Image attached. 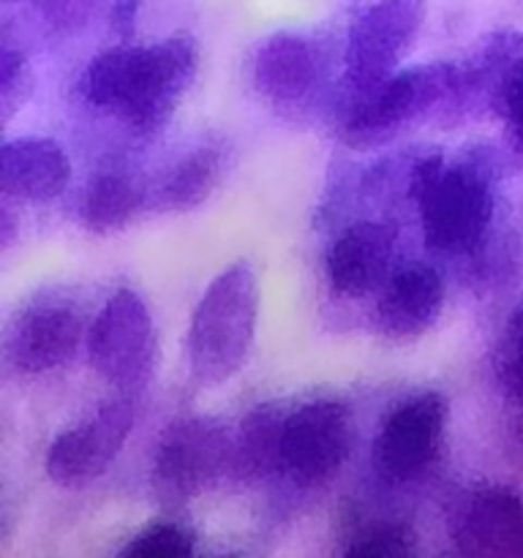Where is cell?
Instances as JSON below:
<instances>
[{"label": "cell", "mask_w": 523, "mask_h": 558, "mask_svg": "<svg viewBox=\"0 0 523 558\" xmlns=\"http://www.w3.org/2000/svg\"><path fill=\"white\" fill-rule=\"evenodd\" d=\"M44 25L58 36H74L93 22V16L112 5V0H33Z\"/></svg>", "instance_id": "603a6c76"}, {"label": "cell", "mask_w": 523, "mask_h": 558, "mask_svg": "<svg viewBox=\"0 0 523 558\" xmlns=\"http://www.w3.org/2000/svg\"><path fill=\"white\" fill-rule=\"evenodd\" d=\"M199 550L196 534L178 521H156L125 539L118 556H163V558H191Z\"/></svg>", "instance_id": "7402d4cb"}, {"label": "cell", "mask_w": 523, "mask_h": 558, "mask_svg": "<svg viewBox=\"0 0 523 558\" xmlns=\"http://www.w3.org/2000/svg\"><path fill=\"white\" fill-rule=\"evenodd\" d=\"M87 341L85 319L71 300L41 294L31 300L5 332V360L22 376L63 368Z\"/></svg>", "instance_id": "8fae6325"}, {"label": "cell", "mask_w": 523, "mask_h": 558, "mask_svg": "<svg viewBox=\"0 0 523 558\" xmlns=\"http://www.w3.org/2000/svg\"><path fill=\"white\" fill-rule=\"evenodd\" d=\"M445 278L436 267L406 265L387 278L374 308V327L385 341L409 343L423 338L445 311Z\"/></svg>", "instance_id": "9a60e30c"}, {"label": "cell", "mask_w": 523, "mask_h": 558, "mask_svg": "<svg viewBox=\"0 0 523 558\" xmlns=\"http://www.w3.org/2000/svg\"><path fill=\"white\" fill-rule=\"evenodd\" d=\"M234 477V436L221 420L188 414L158 436L150 461L153 490L167 505H185Z\"/></svg>", "instance_id": "5b68a950"}, {"label": "cell", "mask_w": 523, "mask_h": 558, "mask_svg": "<svg viewBox=\"0 0 523 558\" xmlns=\"http://www.w3.org/2000/svg\"><path fill=\"white\" fill-rule=\"evenodd\" d=\"M412 196L430 254L472 256L483 248L496 218V185L483 161L425 158L414 167Z\"/></svg>", "instance_id": "3957f363"}, {"label": "cell", "mask_w": 523, "mask_h": 558, "mask_svg": "<svg viewBox=\"0 0 523 558\" xmlns=\"http://www.w3.org/2000/svg\"><path fill=\"white\" fill-rule=\"evenodd\" d=\"M417 532L403 521H365L346 534L343 554L349 556H412Z\"/></svg>", "instance_id": "44dd1931"}, {"label": "cell", "mask_w": 523, "mask_h": 558, "mask_svg": "<svg viewBox=\"0 0 523 558\" xmlns=\"http://www.w3.org/2000/svg\"><path fill=\"white\" fill-rule=\"evenodd\" d=\"M425 16V0H374L354 16L343 49V76L352 98L374 90L396 74L423 33Z\"/></svg>", "instance_id": "9c48e42d"}, {"label": "cell", "mask_w": 523, "mask_h": 558, "mask_svg": "<svg viewBox=\"0 0 523 558\" xmlns=\"http://www.w3.org/2000/svg\"><path fill=\"white\" fill-rule=\"evenodd\" d=\"M232 163V147L223 140H205L185 150L163 172L156 189V205L169 213H188L205 205L221 185Z\"/></svg>", "instance_id": "e0dca14e"}, {"label": "cell", "mask_w": 523, "mask_h": 558, "mask_svg": "<svg viewBox=\"0 0 523 558\" xmlns=\"http://www.w3.org/2000/svg\"><path fill=\"white\" fill-rule=\"evenodd\" d=\"M147 185L129 169H104L93 174L76 199V223L90 234H118L145 207Z\"/></svg>", "instance_id": "ac0fdd59"}, {"label": "cell", "mask_w": 523, "mask_h": 558, "mask_svg": "<svg viewBox=\"0 0 523 558\" xmlns=\"http://www.w3.org/2000/svg\"><path fill=\"white\" fill-rule=\"evenodd\" d=\"M450 401L439 390H419L398 401L376 430V474L387 485H414L428 477L445 452Z\"/></svg>", "instance_id": "52a82bcc"}, {"label": "cell", "mask_w": 523, "mask_h": 558, "mask_svg": "<svg viewBox=\"0 0 523 558\" xmlns=\"http://www.w3.org/2000/svg\"><path fill=\"white\" fill-rule=\"evenodd\" d=\"M71 180V161L63 147L47 136H20L0 150V189L9 199H58Z\"/></svg>", "instance_id": "2e32d148"}, {"label": "cell", "mask_w": 523, "mask_h": 558, "mask_svg": "<svg viewBox=\"0 0 523 558\" xmlns=\"http://www.w3.org/2000/svg\"><path fill=\"white\" fill-rule=\"evenodd\" d=\"M3 3H22V0H3Z\"/></svg>", "instance_id": "484cf974"}, {"label": "cell", "mask_w": 523, "mask_h": 558, "mask_svg": "<svg viewBox=\"0 0 523 558\" xmlns=\"http://www.w3.org/2000/svg\"><path fill=\"white\" fill-rule=\"evenodd\" d=\"M461 556H523V496L507 485L466 490L447 518Z\"/></svg>", "instance_id": "7c38bea8"}, {"label": "cell", "mask_w": 523, "mask_h": 558, "mask_svg": "<svg viewBox=\"0 0 523 558\" xmlns=\"http://www.w3.org/2000/svg\"><path fill=\"white\" fill-rule=\"evenodd\" d=\"M325 74V52L303 33H272L251 54V85L272 107H303L319 93Z\"/></svg>", "instance_id": "4fadbf2b"}, {"label": "cell", "mask_w": 523, "mask_h": 558, "mask_svg": "<svg viewBox=\"0 0 523 558\" xmlns=\"http://www.w3.org/2000/svg\"><path fill=\"white\" fill-rule=\"evenodd\" d=\"M283 414L272 407H256L234 434V477L245 483L276 477L278 430Z\"/></svg>", "instance_id": "d6986e66"}, {"label": "cell", "mask_w": 523, "mask_h": 558, "mask_svg": "<svg viewBox=\"0 0 523 558\" xmlns=\"http://www.w3.org/2000/svg\"><path fill=\"white\" fill-rule=\"evenodd\" d=\"M396 227L385 221H357L343 229L325 256V278L341 300H363L379 294L392 276Z\"/></svg>", "instance_id": "5bb4252c"}, {"label": "cell", "mask_w": 523, "mask_h": 558, "mask_svg": "<svg viewBox=\"0 0 523 558\" xmlns=\"http://www.w3.org/2000/svg\"><path fill=\"white\" fill-rule=\"evenodd\" d=\"M494 381L523 428V303L507 316L494 347Z\"/></svg>", "instance_id": "ffe728a7"}, {"label": "cell", "mask_w": 523, "mask_h": 558, "mask_svg": "<svg viewBox=\"0 0 523 558\" xmlns=\"http://www.w3.org/2000/svg\"><path fill=\"white\" fill-rule=\"evenodd\" d=\"M455 107H466L463 65L450 60L409 65L354 98L341 120V136L349 147H376L439 109Z\"/></svg>", "instance_id": "277c9868"}, {"label": "cell", "mask_w": 523, "mask_h": 558, "mask_svg": "<svg viewBox=\"0 0 523 558\" xmlns=\"http://www.w3.org/2000/svg\"><path fill=\"white\" fill-rule=\"evenodd\" d=\"M136 407L129 396L101 403L90 417L49 445L47 477L63 490H85L104 477L134 434Z\"/></svg>", "instance_id": "30bf717a"}, {"label": "cell", "mask_w": 523, "mask_h": 558, "mask_svg": "<svg viewBox=\"0 0 523 558\" xmlns=\"http://www.w3.org/2000/svg\"><path fill=\"white\" fill-rule=\"evenodd\" d=\"M259 327V276L248 259L223 267L196 303L185 360L196 387H221L245 368Z\"/></svg>", "instance_id": "7a4b0ae2"}, {"label": "cell", "mask_w": 523, "mask_h": 558, "mask_svg": "<svg viewBox=\"0 0 523 558\" xmlns=\"http://www.w3.org/2000/svg\"><path fill=\"white\" fill-rule=\"evenodd\" d=\"M31 82V65H27L25 52L5 38L3 49H0V107H3L5 120L25 104Z\"/></svg>", "instance_id": "cb8c5ba5"}, {"label": "cell", "mask_w": 523, "mask_h": 558, "mask_svg": "<svg viewBox=\"0 0 523 558\" xmlns=\"http://www.w3.org/2000/svg\"><path fill=\"white\" fill-rule=\"evenodd\" d=\"M354 450L352 409L336 398H311L283 414L276 477L297 490L325 488Z\"/></svg>", "instance_id": "8992f818"}, {"label": "cell", "mask_w": 523, "mask_h": 558, "mask_svg": "<svg viewBox=\"0 0 523 558\" xmlns=\"http://www.w3.org/2000/svg\"><path fill=\"white\" fill-rule=\"evenodd\" d=\"M199 69L185 33L153 44H120L96 54L80 76L82 101L136 136H156L183 104Z\"/></svg>", "instance_id": "6da1fadb"}, {"label": "cell", "mask_w": 523, "mask_h": 558, "mask_svg": "<svg viewBox=\"0 0 523 558\" xmlns=\"http://www.w3.org/2000/svg\"><path fill=\"white\" fill-rule=\"evenodd\" d=\"M496 112L504 118L507 129L515 136L518 145L523 147V58L510 69V74L501 82L494 101Z\"/></svg>", "instance_id": "d4e9b609"}, {"label": "cell", "mask_w": 523, "mask_h": 558, "mask_svg": "<svg viewBox=\"0 0 523 558\" xmlns=\"http://www.w3.org/2000/svg\"><path fill=\"white\" fill-rule=\"evenodd\" d=\"M87 360L96 376L118 390H139L156 368V322L134 289L107 298L87 327Z\"/></svg>", "instance_id": "ba28073f"}]
</instances>
